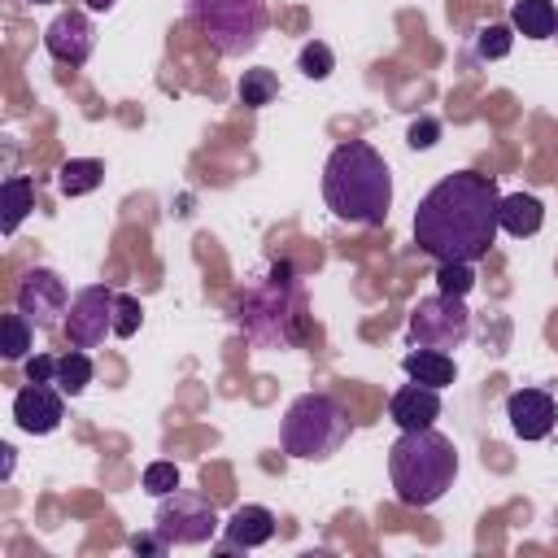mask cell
Masks as SVG:
<instances>
[{
  "mask_svg": "<svg viewBox=\"0 0 558 558\" xmlns=\"http://www.w3.org/2000/svg\"><path fill=\"white\" fill-rule=\"evenodd\" d=\"M436 135H440V122L418 118V122L410 126V148H432V144H436Z\"/></svg>",
  "mask_w": 558,
  "mask_h": 558,
  "instance_id": "30",
  "label": "cell"
},
{
  "mask_svg": "<svg viewBox=\"0 0 558 558\" xmlns=\"http://www.w3.org/2000/svg\"><path fill=\"white\" fill-rule=\"evenodd\" d=\"M31 331H35V327L26 323V314H22V310L4 314V349H0V353H4L9 362H22V357H26V349H31Z\"/></svg>",
  "mask_w": 558,
  "mask_h": 558,
  "instance_id": "24",
  "label": "cell"
},
{
  "mask_svg": "<svg viewBox=\"0 0 558 558\" xmlns=\"http://www.w3.org/2000/svg\"><path fill=\"white\" fill-rule=\"evenodd\" d=\"M0 209H4L0 227H4V235H13V231L22 227V218L35 209V183H31L26 174H9V179L0 183Z\"/></svg>",
  "mask_w": 558,
  "mask_h": 558,
  "instance_id": "19",
  "label": "cell"
},
{
  "mask_svg": "<svg viewBox=\"0 0 558 558\" xmlns=\"http://www.w3.org/2000/svg\"><path fill=\"white\" fill-rule=\"evenodd\" d=\"M222 527H227V541H218L222 554H231V549H257V545H266L275 536V514L266 506H235Z\"/></svg>",
  "mask_w": 558,
  "mask_h": 558,
  "instance_id": "15",
  "label": "cell"
},
{
  "mask_svg": "<svg viewBox=\"0 0 558 558\" xmlns=\"http://www.w3.org/2000/svg\"><path fill=\"white\" fill-rule=\"evenodd\" d=\"M436 288L449 296H466L475 288V262H440L436 266Z\"/></svg>",
  "mask_w": 558,
  "mask_h": 558,
  "instance_id": "23",
  "label": "cell"
},
{
  "mask_svg": "<svg viewBox=\"0 0 558 558\" xmlns=\"http://www.w3.org/2000/svg\"><path fill=\"white\" fill-rule=\"evenodd\" d=\"M296 65H301V74H305V78H314V83H318V78H327V74L336 70V57H331V48H327L323 39H310V44L301 48Z\"/></svg>",
  "mask_w": 558,
  "mask_h": 558,
  "instance_id": "25",
  "label": "cell"
},
{
  "mask_svg": "<svg viewBox=\"0 0 558 558\" xmlns=\"http://www.w3.org/2000/svg\"><path fill=\"white\" fill-rule=\"evenodd\" d=\"M353 436V418L344 410L340 397L331 392H301L279 423V445L288 458H305V462H327L331 453H340V445Z\"/></svg>",
  "mask_w": 558,
  "mask_h": 558,
  "instance_id": "5",
  "label": "cell"
},
{
  "mask_svg": "<svg viewBox=\"0 0 558 558\" xmlns=\"http://www.w3.org/2000/svg\"><path fill=\"white\" fill-rule=\"evenodd\" d=\"M323 201L349 227H384L392 209V170L366 140H344L323 166Z\"/></svg>",
  "mask_w": 558,
  "mask_h": 558,
  "instance_id": "2",
  "label": "cell"
},
{
  "mask_svg": "<svg viewBox=\"0 0 558 558\" xmlns=\"http://www.w3.org/2000/svg\"><path fill=\"white\" fill-rule=\"evenodd\" d=\"M510 44H514V26L493 22V26H484V31H480L475 52H480L484 61H497V57H506V52H510Z\"/></svg>",
  "mask_w": 558,
  "mask_h": 558,
  "instance_id": "26",
  "label": "cell"
},
{
  "mask_svg": "<svg viewBox=\"0 0 558 558\" xmlns=\"http://www.w3.org/2000/svg\"><path fill=\"white\" fill-rule=\"evenodd\" d=\"M153 532H161L170 545H205L218 532V514L214 501L187 488H174L166 497H157V514H153Z\"/></svg>",
  "mask_w": 558,
  "mask_h": 558,
  "instance_id": "8",
  "label": "cell"
},
{
  "mask_svg": "<svg viewBox=\"0 0 558 558\" xmlns=\"http://www.w3.org/2000/svg\"><path fill=\"white\" fill-rule=\"evenodd\" d=\"M100 179H105V166H100L96 157H70V161H61V170H57L61 196H87V192L100 187Z\"/></svg>",
  "mask_w": 558,
  "mask_h": 558,
  "instance_id": "20",
  "label": "cell"
},
{
  "mask_svg": "<svg viewBox=\"0 0 558 558\" xmlns=\"http://www.w3.org/2000/svg\"><path fill=\"white\" fill-rule=\"evenodd\" d=\"M13 418L22 432L31 436H48L61 427L65 418V392L57 384H26L17 397H13Z\"/></svg>",
  "mask_w": 558,
  "mask_h": 558,
  "instance_id": "12",
  "label": "cell"
},
{
  "mask_svg": "<svg viewBox=\"0 0 558 558\" xmlns=\"http://www.w3.org/2000/svg\"><path fill=\"white\" fill-rule=\"evenodd\" d=\"M275 96H279V78H275V70L257 65V70H244V74H240V100H244L248 109H262V105H270Z\"/></svg>",
  "mask_w": 558,
  "mask_h": 558,
  "instance_id": "22",
  "label": "cell"
},
{
  "mask_svg": "<svg viewBox=\"0 0 558 558\" xmlns=\"http://www.w3.org/2000/svg\"><path fill=\"white\" fill-rule=\"evenodd\" d=\"M405 336L414 349H440V353L462 349L471 336V310L462 305V296L449 292L423 296L405 318Z\"/></svg>",
  "mask_w": 558,
  "mask_h": 558,
  "instance_id": "7",
  "label": "cell"
},
{
  "mask_svg": "<svg viewBox=\"0 0 558 558\" xmlns=\"http://www.w3.org/2000/svg\"><path fill=\"white\" fill-rule=\"evenodd\" d=\"M192 31L218 52V57H244L262 44L270 13L266 0H187L183 4Z\"/></svg>",
  "mask_w": 558,
  "mask_h": 558,
  "instance_id": "6",
  "label": "cell"
},
{
  "mask_svg": "<svg viewBox=\"0 0 558 558\" xmlns=\"http://www.w3.org/2000/svg\"><path fill=\"white\" fill-rule=\"evenodd\" d=\"M87 4H92V9H96V13H109V9H113V4H118V0H87Z\"/></svg>",
  "mask_w": 558,
  "mask_h": 558,
  "instance_id": "32",
  "label": "cell"
},
{
  "mask_svg": "<svg viewBox=\"0 0 558 558\" xmlns=\"http://www.w3.org/2000/svg\"><path fill=\"white\" fill-rule=\"evenodd\" d=\"M65 397H78L87 384H92V357H87V349H74L70 344V353H61L57 357V379H52Z\"/></svg>",
  "mask_w": 558,
  "mask_h": 558,
  "instance_id": "21",
  "label": "cell"
},
{
  "mask_svg": "<svg viewBox=\"0 0 558 558\" xmlns=\"http://www.w3.org/2000/svg\"><path fill=\"white\" fill-rule=\"evenodd\" d=\"M554 39H558V31H554Z\"/></svg>",
  "mask_w": 558,
  "mask_h": 558,
  "instance_id": "34",
  "label": "cell"
},
{
  "mask_svg": "<svg viewBox=\"0 0 558 558\" xmlns=\"http://www.w3.org/2000/svg\"><path fill=\"white\" fill-rule=\"evenodd\" d=\"M506 418H510L519 440H545L554 432L558 405H554V397L545 388H514L506 397Z\"/></svg>",
  "mask_w": 558,
  "mask_h": 558,
  "instance_id": "13",
  "label": "cell"
},
{
  "mask_svg": "<svg viewBox=\"0 0 558 558\" xmlns=\"http://www.w3.org/2000/svg\"><path fill=\"white\" fill-rule=\"evenodd\" d=\"M497 179L480 170L445 174L414 209V244L436 262H480L497 240Z\"/></svg>",
  "mask_w": 558,
  "mask_h": 558,
  "instance_id": "1",
  "label": "cell"
},
{
  "mask_svg": "<svg viewBox=\"0 0 558 558\" xmlns=\"http://www.w3.org/2000/svg\"><path fill=\"white\" fill-rule=\"evenodd\" d=\"M541 222H545V205H541L532 192H510V196H501V205H497V227H501L506 235L527 240V235L541 231Z\"/></svg>",
  "mask_w": 558,
  "mask_h": 558,
  "instance_id": "16",
  "label": "cell"
},
{
  "mask_svg": "<svg viewBox=\"0 0 558 558\" xmlns=\"http://www.w3.org/2000/svg\"><path fill=\"white\" fill-rule=\"evenodd\" d=\"M31 4H48V0H31Z\"/></svg>",
  "mask_w": 558,
  "mask_h": 558,
  "instance_id": "33",
  "label": "cell"
},
{
  "mask_svg": "<svg viewBox=\"0 0 558 558\" xmlns=\"http://www.w3.org/2000/svg\"><path fill=\"white\" fill-rule=\"evenodd\" d=\"M388 418L401 427V432H418V427H432L440 418V388H427V384H401L388 401Z\"/></svg>",
  "mask_w": 558,
  "mask_h": 558,
  "instance_id": "14",
  "label": "cell"
},
{
  "mask_svg": "<svg viewBox=\"0 0 558 558\" xmlns=\"http://www.w3.org/2000/svg\"><path fill=\"white\" fill-rule=\"evenodd\" d=\"M174 488H179V466H174V462H148V466H144V493L166 497V493H174Z\"/></svg>",
  "mask_w": 558,
  "mask_h": 558,
  "instance_id": "27",
  "label": "cell"
},
{
  "mask_svg": "<svg viewBox=\"0 0 558 558\" xmlns=\"http://www.w3.org/2000/svg\"><path fill=\"white\" fill-rule=\"evenodd\" d=\"M388 475H392V493L401 506L410 510L436 506L458 480V449L436 427L401 432L388 449Z\"/></svg>",
  "mask_w": 558,
  "mask_h": 558,
  "instance_id": "4",
  "label": "cell"
},
{
  "mask_svg": "<svg viewBox=\"0 0 558 558\" xmlns=\"http://www.w3.org/2000/svg\"><path fill=\"white\" fill-rule=\"evenodd\" d=\"M44 48H48L52 61L78 70V65L92 57V48H96V26H92V17H87L83 9H61V13L44 26Z\"/></svg>",
  "mask_w": 558,
  "mask_h": 558,
  "instance_id": "11",
  "label": "cell"
},
{
  "mask_svg": "<svg viewBox=\"0 0 558 558\" xmlns=\"http://www.w3.org/2000/svg\"><path fill=\"white\" fill-rule=\"evenodd\" d=\"M235 327L253 349H292L305 340V283L288 257L235 292Z\"/></svg>",
  "mask_w": 558,
  "mask_h": 558,
  "instance_id": "3",
  "label": "cell"
},
{
  "mask_svg": "<svg viewBox=\"0 0 558 558\" xmlns=\"http://www.w3.org/2000/svg\"><path fill=\"white\" fill-rule=\"evenodd\" d=\"M113 305L118 292L109 283H87L70 296V314H65V340L74 349H96L105 344V336H113Z\"/></svg>",
  "mask_w": 558,
  "mask_h": 558,
  "instance_id": "9",
  "label": "cell"
},
{
  "mask_svg": "<svg viewBox=\"0 0 558 558\" xmlns=\"http://www.w3.org/2000/svg\"><path fill=\"white\" fill-rule=\"evenodd\" d=\"M401 366H405V375H410L414 384H427V388H449L453 375H458L453 357L440 353V349H414V353H405Z\"/></svg>",
  "mask_w": 558,
  "mask_h": 558,
  "instance_id": "17",
  "label": "cell"
},
{
  "mask_svg": "<svg viewBox=\"0 0 558 558\" xmlns=\"http://www.w3.org/2000/svg\"><path fill=\"white\" fill-rule=\"evenodd\" d=\"M140 318H144V310H140V301L135 296H126V292H118V305H113V336H135L140 331Z\"/></svg>",
  "mask_w": 558,
  "mask_h": 558,
  "instance_id": "28",
  "label": "cell"
},
{
  "mask_svg": "<svg viewBox=\"0 0 558 558\" xmlns=\"http://www.w3.org/2000/svg\"><path fill=\"white\" fill-rule=\"evenodd\" d=\"M131 549H135V554H153V558H161V554L170 549V541H166L161 532H153V536H131Z\"/></svg>",
  "mask_w": 558,
  "mask_h": 558,
  "instance_id": "31",
  "label": "cell"
},
{
  "mask_svg": "<svg viewBox=\"0 0 558 558\" xmlns=\"http://www.w3.org/2000/svg\"><path fill=\"white\" fill-rule=\"evenodd\" d=\"M17 310L26 314L31 327L39 331H57L65 327V314H70V292H65V279L48 266H35L22 275L17 283Z\"/></svg>",
  "mask_w": 558,
  "mask_h": 558,
  "instance_id": "10",
  "label": "cell"
},
{
  "mask_svg": "<svg viewBox=\"0 0 558 558\" xmlns=\"http://www.w3.org/2000/svg\"><path fill=\"white\" fill-rule=\"evenodd\" d=\"M26 379H31V384H52V379H57V357H48V353L26 357Z\"/></svg>",
  "mask_w": 558,
  "mask_h": 558,
  "instance_id": "29",
  "label": "cell"
},
{
  "mask_svg": "<svg viewBox=\"0 0 558 558\" xmlns=\"http://www.w3.org/2000/svg\"><path fill=\"white\" fill-rule=\"evenodd\" d=\"M510 26L519 35H527V39H554V31H558V4L554 0H514Z\"/></svg>",
  "mask_w": 558,
  "mask_h": 558,
  "instance_id": "18",
  "label": "cell"
}]
</instances>
